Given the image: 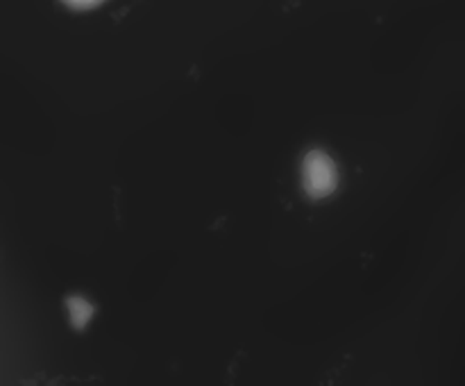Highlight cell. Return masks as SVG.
<instances>
[{
	"mask_svg": "<svg viewBox=\"0 0 465 386\" xmlns=\"http://www.w3.org/2000/svg\"><path fill=\"white\" fill-rule=\"evenodd\" d=\"M66 309H68V318H71V325L77 327V330H84L91 321H94V304L89 302L82 295H71L66 300Z\"/></svg>",
	"mask_w": 465,
	"mask_h": 386,
	"instance_id": "2",
	"label": "cell"
},
{
	"mask_svg": "<svg viewBox=\"0 0 465 386\" xmlns=\"http://www.w3.org/2000/svg\"><path fill=\"white\" fill-rule=\"evenodd\" d=\"M66 7L71 9H77V12H84V9H94L98 7V5H103L104 0H62Z\"/></svg>",
	"mask_w": 465,
	"mask_h": 386,
	"instance_id": "3",
	"label": "cell"
},
{
	"mask_svg": "<svg viewBox=\"0 0 465 386\" xmlns=\"http://www.w3.org/2000/svg\"><path fill=\"white\" fill-rule=\"evenodd\" d=\"M300 182L309 198H330L341 184L339 166L325 150H309L300 163Z\"/></svg>",
	"mask_w": 465,
	"mask_h": 386,
	"instance_id": "1",
	"label": "cell"
}]
</instances>
